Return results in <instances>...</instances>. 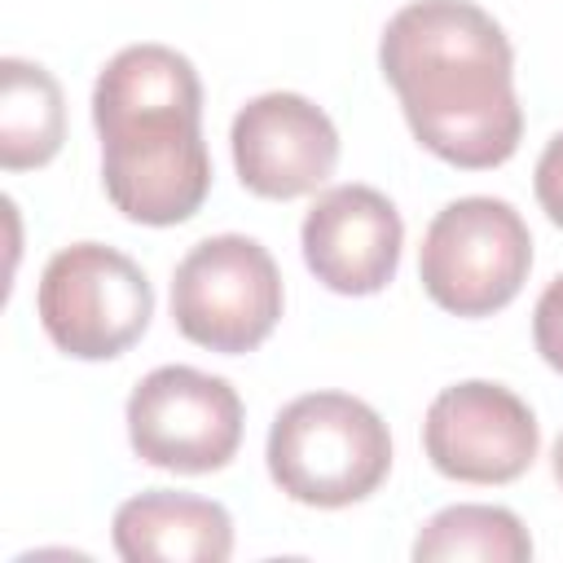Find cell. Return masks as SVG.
Segmentation results:
<instances>
[{
  "label": "cell",
  "instance_id": "obj_1",
  "mask_svg": "<svg viewBox=\"0 0 563 563\" xmlns=\"http://www.w3.org/2000/svg\"><path fill=\"white\" fill-rule=\"evenodd\" d=\"M378 66L400 97L413 141L435 158L484 172L519 150L515 48L479 4L413 0L396 9L378 40Z\"/></svg>",
  "mask_w": 563,
  "mask_h": 563
},
{
  "label": "cell",
  "instance_id": "obj_2",
  "mask_svg": "<svg viewBox=\"0 0 563 563\" xmlns=\"http://www.w3.org/2000/svg\"><path fill=\"white\" fill-rule=\"evenodd\" d=\"M264 457L290 501L339 510L378 493L391 471V435L374 405L347 391H308L282 405Z\"/></svg>",
  "mask_w": 563,
  "mask_h": 563
},
{
  "label": "cell",
  "instance_id": "obj_3",
  "mask_svg": "<svg viewBox=\"0 0 563 563\" xmlns=\"http://www.w3.org/2000/svg\"><path fill=\"white\" fill-rule=\"evenodd\" d=\"M532 233L506 198L471 194L435 211L422 233L418 277L435 308L453 317L501 312L528 282Z\"/></svg>",
  "mask_w": 563,
  "mask_h": 563
},
{
  "label": "cell",
  "instance_id": "obj_4",
  "mask_svg": "<svg viewBox=\"0 0 563 563\" xmlns=\"http://www.w3.org/2000/svg\"><path fill=\"white\" fill-rule=\"evenodd\" d=\"M35 312L57 352L75 361H110L150 330L154 290L141 264L123 251L75 242L44 264Z\"/></svg>",
  "mask_w": 563,
  "mask_h": 563
},
{
  "label": "cell",
  "instance_id": "obj_5",
  "mask_svg": "<svg viewBox=\"0 0 563 563\" xmlns=\"http://www.w3.org/2000/svg\"><path fill=\"white\" fill-rule=\"evenodd\" d=\"M282 273L268 246L246 233H220L176 264L172 273V321L207 352H251L282 321Z\"/></svg>",
  "mask_w": 563,
  "mask_h": 563
},
{
  "label": "cell",
  "instance_id": "obj_6",
  "mask_svg": "<svg viewBox=\"0 0 563 563\" xmlns=\"http://www.w3.org/2000/svg\"><path fill=\"white\" fill-rule=\"evenodd\" d=\"M242 396L194 365H158L128 396L132 453L158 471L207 475L238 457Z\"/></svg>",
  "mask_w": 563,
  "mask_h": 563
},
{
  "label": "cell",
  "instance_id": "obj_7",
  "mask_svg": "<svg viewBox=\"0 0 563 563\" xmlns=\"http://www.w3.org/2000/svg\"><path fill=\"white\" fill-rule=\"evenodd\" d=\"M422 449L431 466L457 484H510L532 466L541 427L528 400L510 387L466 378L427 405Z\"/></svg>",
  "mask_w": 563,
  "mask_h": 563
},
{
  "label": "cell",
  "instance_id": "obj_8",
  "mask_svg": "<svg viewBox=\"0 0 563 563\" xmlns=\"http://www.w3.org/2000/svg\"><path fill=\"white\" fill-rule=\"evenodd\" d=\"M233 167L260 198H303L339 163V132L321 106L299 92H264L233 114Z\"/></svg>",
  "mask_w": 563,
  "mask_h": 563
},
{
  "label": "cell",
  "instance_id": "obj_9",
  "mask_svg": "<svg viewBox=\"0 0 563 563\" xmlns=\"http://www.w3.org/2000/svg\"><path fill=\"white\" fill-rule=\"evenodd\" d=\"M303 264L334 295H378L405 246L400 211L374 185H334L317 194L299 229Z\"/></svg>",
  "mask_w": 563,
  "mask_h": 563
},
{
  "label": "cell",
  "instance_id": "obj_10",
  "mask_svg": "<svg viewBox=\"0 0 563 563\" xmlns=\"http://www.w3.org/2000/svg\"><path fill=\"white\" fill-rule=\"evenodd\" d=\"M101 185L119 216L136 224H180L211 194V154L202 128L101 141Z\"/></svg>",
  "mask_w": 563,
  "mask_h": 563
},
{
  "label": "cell",
  "instance_id": "obj_11",
  "mask_svg": "<svg viewBox=\"0 0 563 563\" xmlns=\"http://www.w3.org/2000/svg\"><path fill=\"white\" fill-rule=\"evenodd\" d=\"M92 123L101 141L202 128V79L167 44H128L97 75Z\"/></svg>",
  "mask_w": 563,
  "mask_h": 563
},
{
  "label": "cell",
  "instance_id": "obj_12",
  "mask_svg": "<svg viewBox=\"0 0 563 563\" xmlns=\"http://www.w3.org/2000/svg\"><path fill=\"white\" fill-rule=\"evenodd\" d=\"M128 563H224L233 554V519L220 501L150 488L128 497L110 523Z\"/></svg>",
  "mask_w": 563,
  "mask_h": 563
},
{
  "label": "cell",
  "instance_id": "obj_13",
  "mask_svg": "<svg viewBox=\"0 0 563 563\" xmlns=\"http://www.w3.org/2000/svg\"><path fill=\"white\" fill-rule=\"evenodd\" d=\"M66 141L62 84L26 57L0 62V167L26 172L57 158Z\"/></svg>",
  "mask_w": 563,
  "mask_h": 563
},
{
  "label": "cell",
  "instance_id": "obj_14",
  "mask_svg": "<svg viewBox=\"0 0 563 563\" xmlns=\"http://www.w3.org/2000/svg\"><path fill=\"white\" fill-rule=\"evenodd\" d=\"M418 563H528L532 537L523 519L506 506H444L413 537Z\"/></svg>",
  "mask_w": 563,
  "mask_h": 563
},
{
  "label": "cell",
  "instance_id": "obj_15",
  "mask_svg": "<svg viewBox=\"0 0 563 563\" xmlns=\"http://www.w3.org/2000/svg\"><path fill=\"white\" fill-rule=\"evenodd\" d=\"M532 343L550 369L563 374V273L541 290L532 308Z\"/></svg>",
  "mask_w": 563,
  "mask_h": 563
},
{
  "label": "cell",
  "instance_id": "obj_16",
  "mask_svg": "<svg viewBox=\"0 0 563 563\" xmlns=\"http://www.w3.org/2000/svg\"><path fill=\"white\" fill-rule=\"evenodd\" d=\"M532 189H537V202L541 211L563 229V132H554L537 158V172H532Z\"/></svg>",
  "mask_w": 563,
  "mask_h": 563
},
{
  "label": "cell",
  "instance_id": "obj_17",
  "mask_svg": "<svg viewBox=\"0 0 563 563\" xmlns=\"http://www.w3.org/2000/svg\"><path fill=\"white\" fill-rule=\"evenodd\" d=\"M554 479H559V488H563V431H559V440H554Z\"/></svg>",
  "mask_w": 563,
  "mask_h": 563
}]
</instances>
